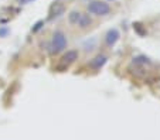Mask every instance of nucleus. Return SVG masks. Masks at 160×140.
<instances>
[{"label":"nucleus","mask_w":160,"mask_h":140,"mask_svg":"<svg viewBox=\"0 0 160 140\" xmlns=\"http://www.w3.org/2000/svg\"><path fill=\"white\" fill-rule=\"evenodd\" d=\"M67 46H68V40H67V36L64 34V31L61 30L54 31L51 43H50V52L52 55H57L60 52H62L67 48Z\"/></svg>","instance_id":"1"},{"label":"nucleus","mask_w":160,"mask_h":140,"mask_svg":"<svg viewBox=\"0 0 160 140\" xmlns=\"http://www.w3.org/2000/svg\"><path fill=\"white\" fill-rule=\"evenodd\" d=\"M87 10L89 14L102 17V16H108L112 9H111L108 2H103V0H94V2H89V4L87 6Z\"/></svg>","instance_id":"2"},{"label":"nucleus","mask_w":160,"mask_h":140,"mask_svg":"<svg viewBox=\"0 0 160 140\" xmlns=\"http://www.w3.org/2000/svg\"><path fill=\"white\" fill-rule=\"evenodd\" d=\"M132 67H135L136 71H143V72H148L152 67V61L149 60L146 55H138L132 60Z\"/></svg>","instance_id":"3"},{"label":"nucleus","mask_w":160,"mask_h":140,"mask_svg":"<svg viewBox=\"0 0 160 140\" xmlns=\"http://www.w3.org/2000/svg\"><path fill=\"white\" fill-rule=\"evenodd\" d=\"M65 13V6H64L62 3H52L51 7H50V12H48V20L50 22H54V20H57V18H60L61 16Z\"/></svg>","instance_id":"4"},{"label":"nucleus","mask_w":160,"mask_h":140,"mask_svg":"<svg viewBox=\"0 0 160 140\" xmlns=\"http://www.w3.org/2000/svg\"><path fill=\"white\" fill-rule=\"evenodd\" d=\"M78 57H79V52L77 51V50H68V51L65 52V54L61 57V60H60V64L62 65V67H70L71 64H74V62L78 60Z\"/></svg>","instance_id":"5"},{"label":"nucleus","mask_w":160,"mask_h":140,"mask_svg":"<svg viewBox=\"0 0 160 140\" xmlns=\"http://www.w3.org/2000/svg\"><path fill=\"white\" fill-rule=\"evenodd\" d=\"M121 38V33L118 28H111L106 31L105 34V46L106 47H113Z\"/></svg>","instance_id":"6"},{"label":"nucleus","mask_w":160,"mask_h":140,"mask_svg":"<svg viewBox=\"0 0 160 140\" xmlns=\"http://www.w3.org/2000/svg\"><path fill=\"white\" fill-rule=\"evenodd\" d=\"M106 62H108V57H106V55H103V54H98V55H95V57L89 61L88 67H89L91 70L98 71V70H101V68L105 67Z\"/></svg>","instance_id":"7"},{"label":"nucleus","mask_w":160,"mask_h":140,"mask_svg":"<svg viewBox=\"0 0 160 140\" xmlns=\"http://www.w3.org/2000/svg\"><path fill=\"white\" fill-rule=\"evenodd\" d=\"M77 26H78L81 30H87L88 27L92 26V18L89 17V14H84V13H82L81 18H79L78 23H77Z\"/></svg>","instance_id":"8"},{"label":"nucleus","mask_w":160,"mask_h":140,"mask_svg":"<svg viewBox=\"0 0 160 140\" xmlns=\"http://www.w3.org/2000/svg\"><path fill=\"white\" fill-rule=\"evenodd\" d=\"M81 12H78V10H72V12H70V14H68V23L72 26H77V23H78V20L81 18Z\"/></svg>","instance_id":"9"},{"label":"nucleus","mask_w":160,"mask_h":140,"mask_svg":"<svg viewBox=\"0 0 160 140\" xmlns=\"http://www.w3.org/2000/svg\"><path fill=\"white\" fill-rule=\"evenodd\" d=\"M42 26H44V20H38V22L34 24V27L31 28V31H33V33H37L38 30H41L42 28Z\"/></svg>","instance_id":"10"},{"label":"nucleus","mask_w":160,"mask_h":140,"mask_svg":"<svg viewBox=\"0 0 160 140\" xmlns=\"http://www.w3.org/2000/svg\"><path fill=\"white\" fill-rule=\"evenodd\" d=\"M95 43H97V38H92V40H91V44L89 43L85 44V51H91V50H94Z\"/></svg>","instance_id":"11"},{"label":"nucleus","mask_w":160,"mask_h":140,"mask_svg":"<svg viewBox=\"0 0 160 140\" xmlns=\"http://www.w3.org/2000/svg\"><path fill=\"white\" fill-rule=\"evenodd\" d=\"M9 33H10V30L7 27H2V28H0V37H6Z\"/></svg>","instance_id":"12"}]
</instances>
